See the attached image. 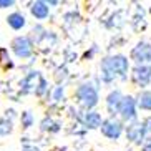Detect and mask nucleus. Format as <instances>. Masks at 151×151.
I'll use <instances>...</instances> for the list:
<instances>
[{
  "mask_svg": "<svg viewBox=\"0 0 151 151\" xmlns=\"http://www.w3.org/2000/svg\"><path fill=\"white\" fill-rule=\"evenodd\" d=\"M0 65H2L4 68L14 65V63L10 62V55H9V50L7 48H0Z\"/></svg>",
  "mask_w": 151,
  "mask_h": 151,
  "instance_id": "obj_18",
  "label": "nucleus"
},
{
  "mask_svg": "<svg viewBox=\"0 0 151 151\" xmlns=\"http://www.w3.org/2000/svg\"><path fill=\"white\" fill-rule=\"evenodd\" d=\"M101 115L96 113V111H88V113H85L83 116V123L86 128L90 129H95V128H100L101 126Z\"/></svg>",
  "mask_w": 151,
  "mask_h": 151,
  "instance_id": "obj_12",
  "label": "nucleus"
},
{
  "mask_svg": "<svg viewBox=\"0 0 151 151\" xmlns=\"http://www.w3.org/2000/svg\"><path fill=\"white\" fill-rule=\"evenodd\" d=\"M121 98H123V95H121L120 90L111 91V93L106 96V108H108V111H110L111 115H113V113H116V110H118V106H120Z\"/></svg>",
  "mask_w": 151,
  "mask_h": 151,
  "instance_id": "obj_13",
  "label": "nucleus"
},
{
  "mask_svg": "<svg viewBox=\"0 0 151 151\" xmlns=\"http://www.w3.org/2000/svg\"><path fill=\"white\" fill-rule=\"evenodd\" d=\"M12 129H14V126H12V121L9 118H0V136L12 133Z\"/></svg>",
  "mask_w": 151,
  "mask_h": 151,
  "instance_id": "obj_17",
  "label": "nucleus"
},
{
  "mask_svg": "<svg viewBox=\"0 0 151 151\" xmlns=\"http://www.w3.org/2000/svg\"><path fill=\"white\" fill-rule=\"evenodd\" d=\"M100 76L105 83L116 80V78H124L128 71V58L124 55H113V57L103 58L100 63Z\"/></svg>",
  "mask_w": 151,
  "mask_h": 151,
  "instance_id": "obj_1",
  "label": "nucleus"
},
{
  "mask_svg": "<svg viewBox=\"0 0 151 151\" xmlns=\"http://www.w3.org/2000/svg\"><path fill=\"white\" fill-rule=\"evenodd\" d=\"M30 14L37 18V20H45L50 15V7L43 0H37L30 5Z\"/></svg>",
  "mask_w": 151,
  "mask_h": 151,
  "instance_id": "obj_10",
  "label": "nucleus"
},
{
  "mask_svg": "<svg viewBox=\"0 0 151 151\" xmlns=\"http://www.w3.org/2000/svg\"><path fill=\"white\" fill-rule=\"evenodd\" d=\"M42 80V75L40 71H30L22 81H20V90H22L23 93H35L37 86L40 83Z\"/></svg>",
  "mask_w": 151,
  "mask_h": 151,
  "instance_id": "obj_8",
  "label": "nucleus"
},
{
  "mask_svg": "<svg viewBox=\"0 0 151 151\" xmlns=\"http://www.w3.org/2000/svg\"><path fill=\"white\" fill-rule=\"evenodd\" d=\"M14 0H0V9H7V7H14Z\"/></svg>",
  "mask_w": 151,
  "mask_h": 151,
  "instance_id": "obj_21",
  "label": "nucleus"
},
{
  "mask_svg": "<svg viewBox=\"0 0 151 151\" xmlns=\"http://www.w3.org/2000/svg\"><path fill=\"white\" fill-rule=\"evenodd\" d=\"M100 128H101V133L106 138H110V139H118L121 136V133H123V124L118 120H115V118L103 120Z\"/></svg>",
  "mask_w": 151,
  "mask_h": 151,
  "instance_id": "obj_4",
  "label": "nucleus"
},
{
  "mask_svg": "<svg viewBox=\"0 0 151 151\" xmlns=\"http://www.w3.org/2000/svg\"><path fill=\"white\" fill-rule=\"evenodd\" d=\"M133 81L139 86H146L151 81V65H138V67H134Z\"/></svg>",
  "mask_w": 151,
  "mask_h": 151,
  "instance_id": "obj_7",
  "label": "nucleus"
},
{
  "mask_svg": "<svg viewBox=\"0 0 151 151\" xmlns=\"http://www.w3.org/2000/svg\"><path fill=\"white\" fill-rule=\"evenodd\" d=\"M7 23H9L10 28H14V30H22L25 25H27V18L25 15L20 14V12H14V14H10L7 17Z\"/></svg>",
  "mask_w": 151,
  "mask_h": 151,
  "instance_id": "obj_11",
  "label": "nucleus"
},
{
  "mask_svg": "<svg viewBox=\"0 0 151 151\" xmlns=\"http://www.w3.org/2000/svg\"><path fill=\"white\" fill-rule=\"evenodd\" d=\"M143 124H145V129H146V131H151V116H150V118H148V120L145 121Z\"/></svg>",
  "mask_w": 151,
  "mask_h": 151,
  "instance_id": "obj_23",
  "label": "nucleus"
},
{
  "mask_svg": "<svg viewBox=\"0 0 151 151\" xmlns=\"http://www.w3.org/2000/svg\"><path fill=\"white\" fill-rule=\"evenodd\" d=\"M136 105L141 110H151V91H143L138 95V100H134Z\"/></svg>",
  "mask_w": 151,
  "mask_h": 151,
  "instance_id": "obj_15",
  "label": "nucleus"
},
{
  "mask_svg": "<svg viewBox=\"0 0 151 151\" xmlns=\"http://www.w3.org/2000/svg\"><path fill=\"white\" fill-rule=\"evenodd\" d=\"M63 95H65V88H63L62 85H60V86H55L53 95H52V100H53V101H62Z\"/></svg>",
  "mask_w": 151,
  "mask_h": 151,
  "instance_id": "obj_20",
  "label": "nucleus"
},
{
  "mask_svg": "<svg viewBox=\"0 0 151 151\" xmlns=\"http://www.w3.org/2000/svg\"><path fill=\"white\" fill-rule=\"evenodd\" d=\"M47 90H48V81L42 76L40 83H38V86H37V90H35V95L37 96H43V95L47 93Z\"/></svg>",
  "mask_w": 151,
  "mask_h": 151,
  "instance_id": "obj_19",
  "label": "nucleus"
},
{
  "mask_svg": "<svg viewBox=\"0 0 151 151\" xmlns=\"http://www.w3.org/2000/svg\"><path fill=\"white\" fill-rule=\"evenodd\" d=\"M116 111L121 115L123 120H134V116H136V101H134V98L133 96H123Z\"/></svg>",
  "mask_w": 151,
  "mask_h": 151,
  "instance_id": "obj_5",
  "label": "nucleus"
},
{
  "mask_svg": "<svg viewBox=\"0 0 151 151\" xmlns=\"http://www.w3.org/2000/svg\"><path fill=\"white\" fill-rule=\"evenodd\" d=\"M22 151H40V150H38V148H35V146H25Z\"/></svg>",
  "mask_w": 151,
  "mask_h": 151,
  "instance_id": "obj_24",
  "label": "nucleus"
},
{
  "mask_svg": "<svg viewBox=\"0 0 151 151\" xmlns=\"http://www.w3.org/2000/svg\"><path fill=\"white\" fill-rule=\"evenodd\" d=\"M47 5H58L57 0H50V2H47Z\"/></svg>",
  "mask_w": 151,
  "mask_h": 151,
  "instance_id": "obj_25",
  "label": "nucleus"
},
{
  "mask_svg": "<svg viewBox=\"0 0 151 151\" xmlns=\"http://www.w3.org/2000/svg\"><path fill=\"white\" fill-rule=\"evenodd\" d=\"M143 151H151V136L145 139V143H143Z\"/></svg>",
  "mask_w": 151,
  "mask_h": 151,
  "instance_id": "obj_22",
  "label": "nucleus"
},
{
  "mask_svg": "<svg viewBox=\"0 0 151 151\" xmlns=\"http://www.w3.org/2000/svg\"><path fill=\"white\" fill-rule=\"evenodd\" d=\"M75 95H76L78 103H80L83 108H86V110H91L93 106H96L98 100H100V96H98V90L95 88L91 83L80 85V86L76 88Z\"/></svg>",
  "mask_w": 151,
  "mask_h": 151,
  "instance_id": "obj_2",
  "label": "nucleus"
},
{
  "mask_svg": "<svg viewBox=\"0 0 151 151\" xmlns=\"http://www.w3.org/2000/svg\"><path fill=\"white\" fill-rule=\"evenodd\" d=\"M20 121H22V128L28 129L33 126V123H35V118H33V115H32V111H23L22 116H20Z\"/></svg>",
  "mask_w": 151,
  "mask_h": 151,
  "instance_id": "obj_16",
  "label": "nucleus"
},
{
  "mask_svg": "<svg viewBox=\"0 0 151 151\" xmlns=\"http://www.w3.org/2000/svg\"><path fill=\"white\" fill-rule=\"evenodd\" d=\"M60 126L62 124L58 123V121H55L53 118H50V116H45L40 123V129L42 131H48V133H57V131H60Z\"/></svg>",
  "mask_w": 151,
  "mask_h": 151,
  "instance_id": "obj_14",
  "label": "nucleus"
},
{
  "mask_svg": "<svg viewBox=\"0 0 151 151\" xmlns=\"http://www.w3.org/2000/svg\"><path fill=\"white\" fill-rule=\"evenodd\" d=\"M131 58H133L136 63H151V45L146 42H141L138 43L133 50H131Z\"/></svg>",
  "mask_w": 151,
  "mask_h": 151,
  "instance_id": "obj_6",
  "label": "nucleus"
},
{
  "mask_svg": "<svg viewBox=\"0 0 151 151\" xmlns=\"http://www.w3.org/2000/svg\"><path fill=\"white\" fill-rule=\"evenodd\" d=\"M10 47L18 58H30L33 55V43L28 37H15Z\"/></svg>",
  "mask_w": 151,
  "mask_h": 151,
  "instance_id": "obj_3",
  "label": "nucleus"
},
{
  "mask_svg": "<svg viewBox=\"0 0 151 151\" xmlns=\"http://www.w3.org/2000/svg\"><path fill=\"white\" fill-rule=\"evenodd\" d=\"M145 133H146V129H145L143 123H133V124H129L128 129H126L128 139L133 143H138V145H141V141L145 139Z\"/></svg>",
  "mask_w": 151,
  "mask_h": 151,
  "instance_id": "obj_9",
  "label": "nucleus"
}]
</instances>
